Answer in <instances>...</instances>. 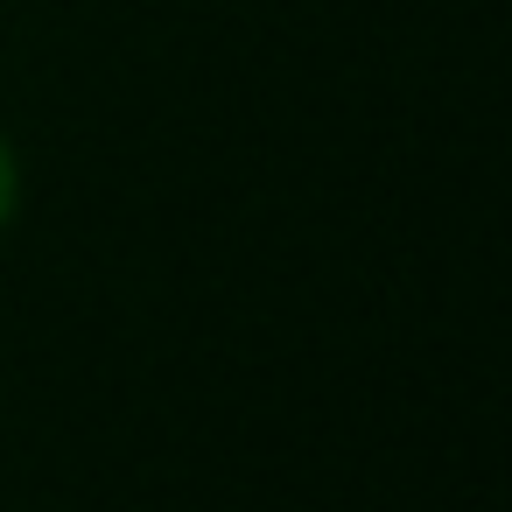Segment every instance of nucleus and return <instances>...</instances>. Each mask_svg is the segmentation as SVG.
Here are the masks:
<instances>
[{"label":"nucleus","instance_id":"f257e3e1","mask_svg":"<svg viewBox=\"0 0 512 512\" xmlns=\"http://www.w3.org/2000/svg\"><path fill=\"white\" fill-rule=\"evenodd\" d=\"M15 204H22V162H15L8 134H0V225L15 218Z\"/></svg>","mask_w":512,"mask_h":512}]
</instances>
